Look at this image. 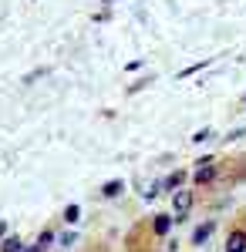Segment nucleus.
I'll use <instances>...</instances> for the list:
<instances>
[{
    "instance_id": "4468645a",
    "label": "nucleus",
    "mask_w": 246,
    "mask_h": 252,
    "mask_svg": "<svg viewBox=\"0 0 246 252\" xmlns=\"http://www.w3.org/2000/svg\"><path fill=\"white\" fill-rule=\"evenodd\" d=\"M47 71H51V67H38V71H31V74L24 78V84H34V81H38V78H44Z\"/></svg>"
},
{
    "instance_id": "1a4fd4ad",
    "label": "nucleus",
    "mask_w": 246,
    "mask_h": 252,
    "mask_svg": "<svg viewBox=\"0 0 246 252\" xmlns=\"http://www.w3.org/2000/svg\"><path fill=\"white\" fill-rule=\"evenodd\" d=\"M27 246L20 242V235H7L3 242H0V252H24Z\"/></svg>"
},
{
    "instance_id": "dca6fc26",
    "label": "nucleus",
    "mask_w": 246,
    "mask_h": 252,
    "mask_svg": "<svg viewBox=\"0 0 246 252\" xmlns=\"http://www.w3.org/2000/svg\"><path fill=\"white\" fill-rule=\"evenodd\" d=\"M7 235H10V232H7V222H3V219H0V242H3V239H7Z\"/></svg>"
},
{
    "instance_id": "6e6552de",
    "label": "nucleus",
    "mask_w": 246,
    "mask_h": 252,
    "mask_svg": "<svg viewBox=\"0 0 246 252\" xmlns=\"http://www.w3.org/2000/svg\"><path fill=\"white\" fill-rule=\"evenodd\" d=\"M61 219H64L68 225H78V222H81V205H78V202H71V205H64V212H61Z\"/></svg>"
},
{
    "instance_id": "f03ea898",
    "label": "nucleus",
    "mask_w": 246,
    "mask_h": 252,
    "mask_svg": "<svg viewBox=\"0 0 246 252\" xmlns=\"http://www.w3.org/2000/svg\"><path fill=\"white\" fill-rule=\"evenodd\" d=\"M216 178H219V165H212V161H209V165H196L192 185H196V189H206V185H212Z\"/></svg>"
},
{
    "instance_id": "a211bd4d",
    "label": "nucleus",
    "mask_w": 246,
    "mask_h": 252,
    "mask_svg": "<svg viewBox=\"0 0 246 252\" xmlns=\"http://www.w3.org/2000/svg\"><path fill=\"white\" fill-rule=\"evenodd\" d=\"M105 3H118V0H105Z\"/></svg>"
},
{
    "instance_id": "20e7f679",
    "label": "nucleus",
    "mask_w": 246,
    "mask_h": 252,
    "mask_svg": "<svg viewBox=\"0 0 246 252\" xmlns=\"http://www.w3.org/2000/svg\"><path fill=\"white\" fill-rule=\"evenodd\" d=\"M186 182H189V172H172L169 178H162V192H179V189H186Z\"/></svg>"
},
{
    "instance_id": "2eb2a0df",
    "label": "nucleus",
    "mask_w": 246,
    "mask_h": 252,
    "mask_svg": "<svg viewBox=\"0 0 246 252\" xmlns=\"http://www.w3.org/2000/svg\"><path fill=\"white\" fill-rule=\"evenodd\" d=\"M145 84H152V81H149V78H142V81H135L132 88H128V94H135V91H142V88H145Z\"/></svg>"
},
{
    "instance_id": "ddd939ff",
    "label": "nucleus",
    "mask_w": 246,
    "mask_h": 252,
    "mask_svg": "<svg viewBox=\"0 0 246 252\" xmlns=\"http://www.w3.org/2000/svg\"><path fill=\"white\" fill-rule=\"evenodd\" d=\"M57 242H61V249H71V246L78 242V235H75V232H64L61 239H57Z\"/></svg>"
},
{
    "instance_id": "7ed1b4c3",
    "label": "nucleus",
    "mask_w": 246,
    "mask_h": 252,
    "mask_svg": "<svg viewBox=\"0 0 246 252\" xmlns=\"http://www.w3.org/2000/svg\"><path fill=\"white\" fill-rule=\"evenodd\" d=\"M226 252H246V229H243V225L229 229V235H226Z\"/></svg>"
},
{
    "instance_id": "9b49d317",
    "label": "nucleus",
    "mask_w": 246,
    "mask_h": 252,
    "mask_svg": "<svg viewBox=\"0 0 246 252\" xmlns=\"http://www.w3.org/2000/svg\"><path fill=\"white\" fill-rule=\"evenodd\" d=\"M51 242H57L54 229H44V232L38 235V242H34V246H41V249H51Z\"/></svg>"
},
{
    "instance_id": "f257e3e1",
    "label": "nucleus",
    "mask_w": 246,
    "mask_h": 252,
    "mask_svg": "<svg viewBox=\"0 0 246 252\" xmlns=\"http://www.w3.org/2000/svg\"><path fill=\"white\" fill-rule=\"evenodd\" d=\"M192 205H196V192H189V185L179 189V192H172V219H175V222H186L189 212H192Z\"/></svg>"
},
{
    "instance_id": "0eeeda50",
    "label": "nucleus",
    "mask_w": 246,
    "mask_h": 252,
    "mask_svg": "<svg viewBox=\"0 0 246 252\" xmlns=\"http://www.w3.org/2000/svg\"><path fill=\"white\" fill-rule=\"evenodd\" d=\"M122 192H125V182H122V178H112V182L101 185V195H105V198H118Z\"/></svg>"
},
{
    "instance_id": "f3484780",
    "label": "nucleus",
    "mask_w": 246,
    "mask_h": 252,
    "mask_svg": "<svg viewBox=\"0 0 246 252\" xmlns=\"http://www.w3.org/2000/svg\"><path fill=\"white\" fill-rule=\"evenodd\" d=\"M24 252H44V249H41V246H27Z\"/></svg>"
},
{
    "instance_id": "39448f33",
    "label": "nucleus",
    "mask_w": 246,
    "mask_h": 252,
    "mask_svg": "<svg viewBox=\"0 0 246 252\" xmlns=\"http://www.w3.org/2000/svg\"><path fill=\"white\" fill-rule=\"evenodd\" d=\"M172 215H165V212H159V215H152V232L155 235H169V229H172Z\"/></svg>"
},
{
    "instance_id": "9d476101",
    "label": "nucleus",
    "mask_w": 246,
    "mask_h": 252,
    "mask_svg": "<svg viewBox=\"0 0 246 252\" xmlns=\"http://www.w3.org/2000/svg\"><path fill=\"white\" fill-rule=\"evenodd\" d=\"M203 67H209V58H206V61H199V64H189V67H182V71H179L175 78H179V81H186V78H189V74H199Z\"/></svg>"
},
{
    "instance_id": "423d86ee",
    "label": "nucleus",
    "mask_w": 246,
    "mask_h": 252,
    "mask_svg": "<svg viewBox=\"0 0 246 252\" xmlns=\"http://www.w3.org/2000/svg\"><path fill=\"white\" fill-rule=\"evenodd\" d=\"M212 232H216V219H209V222H203V225H199V229L192 232V246H203V242H206V239H209Z\"/></svg>"
},
{
    "instance_id": "f8f14e48",
    "label": "nucleus",
    "mask_w": 246,
    "mask_h": 252,
    "mask_svg": "<svg viewBox=\"0 0 246 252\" xmlns=\"http://www.w3.org/2000/svg\"><path fill=\"white\" fill-rule=\"evenodd\" d=\"M209 135H212L209 128H199V131H196V135H192L189 141H192V145H203V141H209Z\"/></svg>"
}]
</instances>
